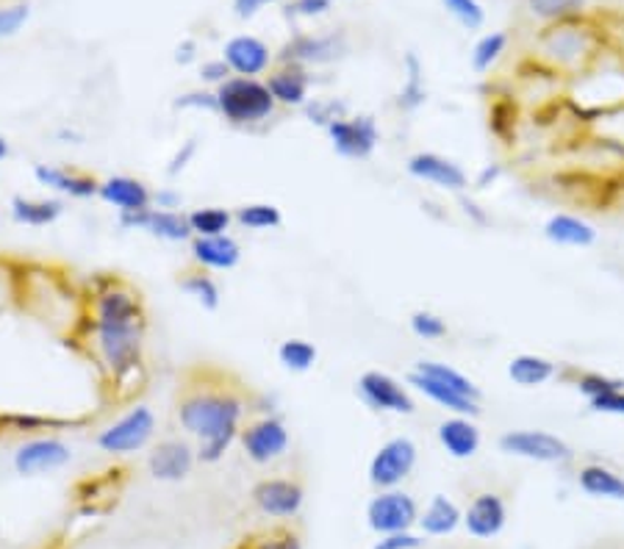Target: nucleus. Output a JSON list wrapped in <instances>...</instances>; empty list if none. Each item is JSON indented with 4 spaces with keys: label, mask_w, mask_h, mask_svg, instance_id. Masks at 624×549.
<instances>
[{
    "label": "nucleus",
    "mask_w": 624,
    "mask_h": 549,
    "mask_svg": "<svg viewBox=\"0 0 624 549\" xmlns=\"http://www.w3.org/2000/svg\"><path fill=\"white\" fill-rule=\"evenodd\" d=\"M458 203H461V212L467 214V219H472L478 228H486V225H491L489 212H486V208L480 206V203L475 200L472 195H467V192H464V195H458Z\"/></svg>",
    "instance_id": "obj_54"
},
{
    "label": "nucleus",
    "mask_w": 624,
    "mask_h": 549,
    "mask_svg": "<svg viewBox=\"0 0 624 549\" xmlns=\"http://www.w3.org/2000/svg\"><path fill=\"white\" fill-rule=\"evenodd\" d=\"M588 411L603 413V416H624V389H614V392L588 400Z\"/></svg>",
    "instance_id": "obj_51"
},
{
    "label": "nucleus",
    "mask_w": 624,
    "mask_h": 549,
    "mask_svg": "<svg viewBox=\"0 0 624 549\" xmlns=\"http://www.w3.org/2000/svg\"><path fill=\"white\" fill-rule=\"evenodd\" d=\"M250 502L255 511L275 522L298 519L305 506V489L298 478H261L250 489Z\"/></svg>",
    "instance_id": "obj_13"
},
{
    "label": "nucleus",
    "mask_w": 624,
    "mask_h": 549,
    "mask_svg": "<svg viewBox=\"0 0 624 549\" xmlns=\"http://www.w3.org/2000/svg\"><path fill=\"white\" fill-rule=\"evenodd\" d=\"M408 327H411L413 336L422 339V342H441V339L450 336V325H447L445 316L428 308L413 311V314L408 316Z\"/></svg>",
    "instance_id": "obj_44"
},
{
    "label": "nucleus",
    "mask_w": 624,
    "mask_h": 549,
    "mask_svg": "<svg viewBox=\"0 0 624 549\" xmlns=\"http://www.w3.org/2000/svg\"><path fill=\"white\" fill-rule=\"evenodd\" d=\"M406 383H408V386H411V392L422 394L425 400H430V403L439 405V409H445L447 413H456V416H475V419H478V413H480L478 400L464 398V394H458V392H452V389L441 386V383H436L433 378L422 375V372L411 370V372H408Z\"/></svg>",
    "instance_id": "obj_29"
},
{
    "label": "nucleus",
    "mask_w": 624,
    "mask_h": 549,
    "mask_svg": "<svg viewBox=\"0 0 624 549\" xmlns=\"http://www.w3.org/2000/svg\"><path fill=\"white\" fill-rule=\"evenodd\" d=\"M189 256L195 267L206 273H231L242 264V245L234 234L195 236L189 242Z\"/></svg>",
    "instance_id": "obj_21"
},
{
    "label": "nucleus",
    "mask_w": 624,
    "mask_h": 549,
    "mask_svg": "<svg viewBox=\"0 0 624 549\" xmlns=\"http://www.w3.org/2000/svg\"><path fill=\"white\" fill-rule=\"evenodd\" d=\"M510 37L505 31H489L472 45V53H469V65L478 76H486L497 67V61L508 53Z\"/></svg>",
    "instance_id": "obj_37"
},
{
    "label": "nucleus",
    "mask_w": 624,
    "mask_h": 549,
    "mask_svg": "<svg viewBox=\"0 0 624 549\" xmlns=\"http://www.w3.org/2000/svg\"><path fill=\"white\" fill-rule=\"evenodd\" d=\"M441 6L467 31H480L486 26V9L480 0H441Z\"/></svg>",
    "instance_id": "obj_45"
},
{
    "label": "nucleus",
    "mask_w": 624,
    "mask_h": 549,
    "mask_svg": "<svg viewBox=\"0 0 624 549\" xmlns=\"http://www.w3.org/2000/svg\"><path fill=\"white\" fill-rule=\"evenodd\" d=\"M84 311L72 331V347L98 370L115 400H128L145 386L147 308L139 288L115 273H98L81 288Z\"/></svg>",
    "instance_id": "obj_1"
},
{
    "label": "nucleus",
    "mask_w": 624,
    "mask_h": 549,
    "mask_svg": "<svg viewBox=\"0 0 624 549\" xmlns=\"http://www.w3.org/2000/svg\"><path fill=\"white\" fill-rule=\"evenodd\" d=\"M508 528V502L499 491H478L464 508V530L478 541H491Z\"/></svg>",
    "instance_id": "obj_18"
},
{
    "label": "nucleus",
    "mask_w": 624,
    "mask_h": 549,
    "mask_svg": "<svg viewBox=\"0 0 624 549\" xmlns=\"http://www.w3.org/2000/svg\"><path fill=\"white\" fill-rule=\"evenodd\" d=\"M117 225L123 231H139L167 245H186L195 239L186 212H164V208H145L134 214H117Z\"/></svg>",
    "instance_id": "obj_16"
},
{
    "label": "nucleus",
    "mask_w": 624,
    "mask_h": 549,
    "mask_svg": "<svg viewBox=\"0 0 624 549\" xmlns=\"http://www.w3.org/2000/svg\"><path fill=\"white\" fill-rule=\"evenodd\" d=\"M419 463V447L411 435H391L374 450L367 467V480L374 491L402 489Z\"/></svg>",
    "instance_id": "obj_7"
},
{
    "label": "nucleus",
    "mask_w": 624,
    "mask_h": 549,
    "mask_svg": "<svg viewBox=\"0 0 624 549\" xmlns=\"http://www.w3.org/2000/svg\"><path fill=\"white\" fill-rule=\"evenodd\" d=\"M333 153L348 161H367L380 147V126L372 115H348L328 128Z\"/></svg>",
    "instance_id": "obj_15"
},
{
    "label": "nucleus",
    "mask_w": 624,
    "mask_h": 549,
    "mask_svg": "<svg viewBox=\"0 0 624 549\" xmlns=\"http://www.w3.org/2000/svg\"><path fill=\"white\" fill-rule=\"evenodd\" d=\"M350 53V39L344 31L331 33H294L277 50V65H300L305 70L311 67H328L342 61Z\"/></svg>",
    "instance_id": "obj_9"
},
{
    "label": "nucleus",
    "mask_w": 624,
    "mask_h": 549,
    "mask_svg": "<svg viewBox=\"0 0 624 549\" xmlns=\"http://www.w3.org/2000/svg\"><path fill=\"white\" fill-rule=\"evenodd\" d=\"M316 361H320V350L309 339L294 336L281 342V347H277V364L292 375H305V372L314 370Z\"/></svg>",
    "instance_id": "obj_36"
},
{
    "label": "nucleus",
    "mask_w": 624,
    "mask_h": 549,
    "mask_svg": "<svg viewBox=\"0 0 624 549\" xmlns=\"http://www.w3.org/2000/svg\"><path fill=\"white\" fill-rule=\"evenodd\" d=\"M178 286L181 292L189 294L203 311H217L220 305H223V288H220L217 277L206 273V269H186V273L178 277Z\"/></svg>",
    "instance_id": "obj_34"
},
{
    "label": "nucleus",
    "mask_w": 624,
    "mask_h": 549,
    "mask_svg": "<svg viewBox=\"0 0 624 549\" xmlns=\"http://www.w3.org/2000/svg\"><path fill=\"white\" fill-rule=\"evenodd\" d=\"M184 206V195L173 186H162V189H153V208H164V212H181Z\"/></svg>",
    "instance_id": "obj_53"
},
{
    "label": "nucleus",
    "mask_w": 624,
    "mask_h": 549,
    "mask_svg": "<svg viewBox=\"0 0 624 549\" xmlns=\"http://www.w3.org/2000/svg\"><path fill=\"white\" fill-rule=\"evenodd\" d=\"M231 76H234V72H231L228 61H225L223 56H220V59H208L201 65V84L208 89L223 87Z\"/></svg>",
    "instance_id": "obj_50"
},
{
    "label": "nucleus",
    "mask_w": 624,
    "mask_h": 549,
    "mask_svg": "<svg viewBox=\"0 0 624 549\" xmlns=\"http://www.w3.org/2000/svg\"><path fill=\"white\" fill-rule=\"evenodd\" d=\"M0 435H3V430H0Z\"/></svg>",
    "instance_id": "obj_61"
},
{
    "label": "nucleus",
    "mask_w": 624,
    "mask_h": 549,
    "mask_svg": "<svg viewBox=\"0 0 624 549\" xmlns=\"http://www.w3.org/2000/svg\"><path fill=\"white\" fill-rule=\"evenodd\" d=\"M0 533H3V517H0Z\"/></svg>",
    "instance_id": "obj_60"
},
{
    "label": "nucleus",
    "mask_w": 624,
    "mask_h": 549,
    "mask_svg": "<svg viewBox=\"0 0 624 549\" xmlns=\"http://www.w3.org/2000/svg\"><path fill=\"white\" fill-rule=\"evenodd\" d=\"M92 422V416H56V413H37V411H3L0 413V430L3 433H20V435H39L53 433V430L65 428H84Z\"/></svg>",
    "instance_id": "obj_28"
},
{
    "label": "nucleus",
    "mask_w": 624,
    "mask_h": 549,
    "mask_svg": "<svg viewBox=\"0 0 624 549\" xmlns=\"http://www.w3.org/2000/svg\"><path fill=\"white\" fill-rule=\"evenodd\" d=\"M428 104V84H425V67L413 50L402 56V87L394 95V109L402 115H413Z\"/></svg>",
    "instance_id": "obj_31"
},
{
    "label": "nucleus",
    "mask_w": 624,
    "mask_h": 549,
    "mask_svg": "<svg viewBox=\"0 0 624 549\" xmlns=\"http://www.w3.org/2000/svg\"><path fill=\"white\" fill-rule=\"evenodd\" d=\"M156 430L158 419L150 405L134 403L128 411H123L115 422L106 424L104 430H98L95 447H98L104 455L111 458L134 455V452L150 450L153 439H156Z\"/></svg>",
    "instance_id": "obj_5"
},
{
    "label": "nucleus",
    "mask_w": 624,
    "mask_h": 549,
    "mask_svg": "<svg viewBox=\"0 0 624 549\" xmlns=\"http://www.w3.org/2000/svg\"><path fill=\"white\" fill-rule=\"evenodd\" d=\"M223 59L228 61L231 72L242 78H261L272 70L275 53L264 39L253 37V33H236L225 42Z\"/></svg>",
    "instance_id": "obj_20"
},
{
    "label": "nucleus",
    "mask_w": 624,
    "mask_h": 549,
    "mask_svg": "<svg viewBox=\"0 0 624 549\" xmlns=\"http://www.w3.org/2000/svg\"><path fill=\"white\" fill-rule=\"evenodd\" d=\"M266 87L275 98L277 109H300L311 100V70L300 65H275L266 72Z\"/></svg>",
    "instance_id": "obj_23"
},
{
    "label": "nucleus",
    "mask_w": 624,
    "mask_h": 549,
    "mask_svg": "<svg viewBox=\"0 0 624 549\" xmlns=\"http://www.w3.org/2000/svg\"><path fill=\"white\" fill-rule=\"evenodd\" d=\"M175 111H206V115H217V92L214 89H189V92L178 95L173 100Z\"/></svg>",
    "instance_id": "obj_46"
},
{
    "label": "nucleus",
    "mask_w": 624,
    "mask_h": 549,
    "mask_svg": "<svg viewBox=\"0 0 624 549\" xmlns=\"http://www.w3.org/2000/svg\"><path fill=\"white\" fill-rule=\"evenodd\" d=\"M197 150H201V141H197V137L181 141V145L175 147L173 156H169L167 167H164L167 178H178V175H184L186 169H189V164L197 158Z\"/></svg>",
    "instance_id": "obj_47"
},
{
    "label": "nucleus",
    "mask_w": 624,
    "mask_h": 549,
    "mask_svg": "<svg viewBox=\"0 0 624 549\" xmlns=\"http://www.w3.org/2000/svg\"><path fill=\"white\" fill-rule=\"evenodd\" d=\"M197 444L192 439L169 435V439L156 441L147 450V474L156 483H181L189 478L197 467Z\"/></svg>",
    "instance_id": "obj_14"
},
{
    "label": "nucleus",
    "mask_w": 624,
    "mask_h": 549,
    "mask_svg": "<svg viewBox=\"0 0 624 549\" xmlns=\"http://www.w3.org/2000/svg\"><path fill=\"white\" fill-rule=\"evenodd\" d=\"M195 59H197V42L195 39H184V42L175 48V61H178L181 67H186V65H192Z\"/></svg>",
    "instance_id": "obj_57"
},
{
    "label": "nucleus",
    "mask_w": 624,
    "mask_h": 549,
    "mask_svg": "<svg viewBox=\"0 0 624 549\" xmlns=\"http://www.w3.org/2000/svg\"><path fill=\"white\" fill-rule=\"evenodd\" d=\"M33 180L59 197L92 200V197H98L104 178L76 167H61V164H33Z\"/></svg>",
    "instance_id": "obj_19"
},
{
    "label": "nucleus",
    "mask_w": 624,
    "mask_h": 549,
    "mask_svg": "<svg viewBox=\"0 0 624 549\" xmlns=\"http://www.w3.org/2000/svg\"><path fill=\"white\" fill-rule=\"evenodd\" d=\"M192 225V234L195 236H220V234H231L234 228V212L223 206H201L186 212Z\"/></svg>",
    "instance_id": "obj_39"
},
{
    "label": "nucleus",
    "mask_w": 624,
    "mask_h": 549,
    "mask_svg": "<svg viewBox=\"0 0 624 549\" xmlns=\"http://www.w3.org/2000/svg\"><path fill=\"white\" fill-rule=\"evenodd\" d=\"M61 214H65L61 197L14 195L9 203V217L22 228H48V225L59 223Z\"/></svg>",
    "instance_id": "obj_30"
},
{
    "label": "nucleus",
    "mask_w": 624,
    "mask_h": 549,
    "mask_svg": "<svg viewBox=\"0 0 624 549\" xmlns=\"http://www.w3.org/2000/svg\"><path fill=\"white\" fill-rule=\"evenodd\" d=\"M508 378L514 386L519 389H538L547 386L549 381H555L560 372V366L553 359L538 353H519L508 361Z\"/></svg>",
    "instance_id": "obj_32"
},
{
    "label": "nucleus",
    "mask_w": 624,
    "mask_h": 549,
    "mask_svg": "<svg viewBox=\"0 0 624 549\" xmlns=\"http://www.w3.org/2000/svg\"><path fill=\"white\" fill-rule=\"evenodd\" d=\"M538 56L560 70H577L592 56L599 53L605 45L603 28L594 17H577V20L555 22L538 33Z\"/></svg>",
    "instance_id": "obj_3"
},
{
    "label": "nucleus",
    "mask_w": 624,
    "mask_h": 549,
    "mask_svg": "<svg viewBox=\"0 0 624 549\" xmlns=\"http://www.w3.org/2000/svg\"><path fill=\"white\" fill-rule=\"evenodd\" d=\"M406 173L411 175L413 180H419V184L436 186V189L450 192V195H464V192L469 189L467 169L458 161H452V158L433 150L411 153L406 161Z\"/></svg>",
    "instance_id": "obj_17"
},
{
    "label": "nucleus",
    "mask_w": 624,
    "mask_h": 549,
    "mask_svg": "<svg viewBox=\"0 0 624 549\" xmlns=\"http://www.w3.org/2000/svg\"><path fill=\"white\" fill-rule=\"evenodd\" d=\"M56 139L61 141V145H84V134L76 131V128H59L56 131Z\"/></svg>",
    "instance_id": "obj_58"
},
{
    "label": "nucleus",
    "mask_w": 624,
    "mask_h": 549,
    "mask_svg": "<svg viewBox=\"0 0 624 549\" xmlns=\"http://www.w3.org/2000/svg\"><path fill=\"white\" fill-rule=\"evenodd\" d=\"M253 400L225 372L197 366L184 375L175 398V419L186 439L197 444V461L214 467L240 441Z\"/></svg>",
    "instance_id": "obj_2"
},
{
    "label": "nucleus",
    "mask_w": 624,
    "mask_h": 549,
    "mask_svg": "<svg viewBox=\"0 0 624 549\" xmlns=\"http://www.w3.org/2000/svg\"><path fill=\"white\" fill-rule=\"evenodd\" d=\"M240 447L245 458L255 467H270L281 461L292 447V430L277 413H259L247 419L240 433Z\"/></svg>",
    "instance_id": "obj_8"
},
{
    "label": "nucleus",
    "mask_w": 624,
    "mask_h": 549,
    "mask_svg": "<svg viewBox=\"0 0 624 549\" xmlns=\"http://www.w3.org/2000/svg\"><path fill=\"white\" fill-rule=\"evenodd\" d=\"M272 3H281V0H234V14L240 20H250V17H255L261 9Z\"/></svg>",
    "instance_id": "obj_56"
},
{
    "label": "nucleus",
    "mask_w": 624,
    "mask_h": 549,
    "mask_svg": "<svg viewBox=\"0 0 624 549\" xmlns=\"http://www.w3.org/2000/svg\"><path fill=\"white\" fill-rule=\"evenodd\" d=\"M419 511H422V508L417 506V500H413L406 489H386L374 491L370 497L364 519L367 528H370L374 536L406 533V530H417Z\"/></svg>",
    "instance_id": "obj_11"
},
{
    "label": "nucleus",
    "mask_w": 624,
    "mask_h": 549,
    "mask_svg": "<svg viewBox=\"0 0 624 549\" xmlns=\"http://www.w3.org/2000/svg\"><path fill=\"white\" fill-rule=\"evenodd\" d=\"M348 115H350V106L348 100L342 98H311L309 104L303 106L305 120H309L311 126L322 128V131H328L333 122L344 120Z\"/></svg>",
    "instance_id": "obj_42"
},
{
    "label": "nucleus",
    "mask_w": 624,
    "mask_h": 549,
    "mask_svg": "<svg viewBox=\"0 0 624 549\" xmlns=\"http://www.w3.org/2000/svg\"><path fill=\"white\" fill-rule=\"evenodd\" d=\"M331 6H333V0H289L286 14L311 20V17L328 14V11H331Z\"/></svg>",
    "instance_id": "obj_52"
},
{
    "label": "nucleus",
    "mask_w": 624,
    "mask_h": 549,
    "mask_svg": "<svg viewBox=\"0 0 624 549\" xmlns=\"http://www.w3.org/2000/svg\"><path fill=\"white\" fill-rule=\"evenodd\" d=\"M413 370L422 372V375H428V378H433L436 383H441V386H447V389H452V392L464 394V398L478 400V403L484 400V392H480L478 383H475L469 375H464L461 370H456V366L445 364V361L422 359V361H417V364H413Z\"/></svg>",
    "instance_id": "obj_33"
},
{
    "label": "nucleus",
    "mask_w": 624,
    "mask_h": 549,
    "mask_svg": "<svg viewBox=\"0 0 624 549\" xmlns=\"http://www.w3.org/2000/svg\"><path fill=\"white\" fill-rule=\"evenodd\" d=\"M525 9L533 20L555 26V22L586 17L588 0H525Z\"/></svg>",
    "instance_id": "obj_35"
},
{
    "label": "nucleus",
    "mask_w": 624,
    "mask_h": 549,
    "mask_svg": "<svg viewBox=\"0 0 624 549\" xmlns=\"http://www.w3.org/2000/svg\"><path fill=\"white\" fill-rule=\"evenodd\" d=\"M11 156V147H9V139L0 137V161H6V158Z\"/></svg>",
    "instance_id": "obj_59"
},
{
    "label": "nucleus",
    "mask_w": 624,
    "mask_h": 549,
    "mask_svg": "<svg viewBox=\"0 0 624 549\" xmlns=\"http://www.w3.org/2000/svg\"><path fill=\"white\" fill-rule=\"evenodd\" d=\"M464 528V508L452 497L433 494L428 506L419 511L417 530L425 539H447Z\"/></svg>",
    "instance_id": "obj_27"
},
{
    "label": "nucleus",
    "mask_w": 624,
    "mask_h": 549,
    "mask_svg": "<svg viewBox=\"0 0 624 549\" xmlns=\"http://www.w3.org/2000/svg\"><path fill=\"white\" fill-rule=\"evenodd\" d=\"M217 92V117L231 128H259L275 117L277 104L264 78L231 76Z\"/></svg>",
    "instance_id": "obj_4"
},
{
    "label": "nucleus",
    "mask_w": 624,
    "mask_h": 549,
    "mask_svg": "<svg viewBox=\"0 0 624 549\" xmlns=\"http://www.w3.org/2000/svg\"><path fill=\"white\" fill-rule=\"evenodd\" d=\"M28 17H31L28 3H14V6H6V9H0V39L14 37V33L26 26Z\"/></svg>",
    "instance_id": "obj_49"
},
{
    "label": "nucleus",
    "mask_w": 624,
    "mask_h": 549,
    "mask_svg": "<svg viewBox=\"0 0 624 549\" xmlns=\"http://www.w3.org/2000/svg\"><path fill=\"white\" fill-rule=\"evenodd\" d=\"M575 483L588 500L624 502V474L603 461H586L577 467Z\"/></svg>",
    "instance_id": "obj_26"
},
{
    "label": "nucleus",
    "mask_w": 624,
    "mask_h": 549,
    "mask_svg": "<svg viewBox=\"0 0 624 549\" xmlns=\"http://www.w3.org/2000/svg\"><path fill=\"white\" fill-rule=\"evenodd\" d=\"M231 549H305V547L298 530L286 528V525H275V528L261 530V533L245 536L240 545H234Z\"/></svg>",
    "instance_id": "obj_40"
},
{
    "label": "nucleus",
    "mask_w": 624,
    "mask_h": 549,
    "mask_svg": "<svg viewBox=\"0 0 624 549\" xmlns=\"http://www.w3.org/2000/svg\"><path fill=\"white\" fill-rule=\"evenodd\" d=\"M499 178H503V164H497V161L484 164V167L478 169V175H475L472 186L478 192H489L491 186L499 184Z\"/></svg>",
    "instance_id": "obj_55"
},
{
    "label": "nucleus",
    "mask_w": 624,
    "mask_h": 549,
    "mask_svg": "<svg viewBox=\"0 0 624 549\" xmlns=\"http://www.w3.org/2000/svg\"><path fill=\"white\" fill-rule=\"evenodd\" d=\"M497 450L508 458L542 463V467H566L575 461V447L549 430H505L497 439Z\"/></svg>",
    "instance_id": "obj_6"
},
{
    "label": "nucleus",
    "mask_w": 624,
    "mask_h": 549,
    "mask_svg": "<svg viewBox=\"0 0 624 549\" xmlns=\"http://www.w3.org/2000/svg\"><path fill=\"white\" fill-rule=\"evenodd\" d=\"M98 200L115 208L117 214L145 212V208L153 206V189L142 178H134V175H109V178L100 180Z\"/></svg>",
    "instance_id": "obj_24"
},
{
    "label": "nucleus",
    "mask_w": 624,
    "mask_h": 549,
    "mask_svg": "<svg viewBox=\"0 0 624 549\" xmlns=\"http://www.w3.org/2000/svg\"><path fill=\"white\" fill-rule=\"evenodd\" d=\"M234 223L242 231H277L283 225V214L275 203H245L234 208Z\"/></svg>",
    "instance_id": "obj_38"
},
{
    "label": "nucleus",
    "mask_w": 624,
    "mask_h": 549,
    "mask_svg": "<svg viewBox=\"0 0 624 549\" xmlns=\"http://www.w3.org/2000/svg\"><path fill=\"white\" fill-rule=\"evenodd\" d=\"M361 403L374 413H391V416H411L417 411L411 386L400 378L380 370H367L355 383Z\"/></svg>",
    "instance_id": "obj_12"
},
{
    "label": "nucleus",
    "mask_w": 624,
    "mask_h": 549,
    "mask_svg": "<svg viewBox=\"0 0 624 549\" xmlns=\"http://www.w3.org/2000/svg\"><path fill=\"white\" fill-rule=\"evenodd\" d=\"M425 547H428V539H425L419 530L378 536V541L372 545V549H425Z\"/></svg>",
    "instance_id": "obj_48"
},
{
    "label": "nucleus",
    "mask_w": 624,
    "mask_h": 549,
    "mask_svg": "<svg viewBox=\"0 0 624 549\" xmlns=\"http://www.w3.org/2000/svg\"><path fill=\"white\" fill-rule=\"evenodd\" d=\"M72 447L56 433L28 435L11 455V467L20 478H45L70 467Z\"/></svg>",
    "instance_id": "obj_10"
},
{
    "label": "nucleus",
    "mask_w": 624,
    "mask_h": 549,
    "mask_svg": "<svg viewBox=\"0 0 624 549\" xmlns=\"http://www.w3.org/2000/svg\"><path fill=\"white\" fill-rule=\"evenodd\" d=\"M566 375L572 378V386H575L577 394H583L588 400L599 398L605 392H614V389H624L622 378L605 375V372L597 370H566Z\"/></svg>",
    "instance_id": "obj_41"
},
{
    "label": "nucleus",
    "mask_w": 624,
    "mask_h": 549,
    "mask_svg": "<svg viewBox=\"0 0 624 549\" xmlns=\"http://www.w3.org/2000/svg\"><path fill=\"white\" fill-rule=\"evenodd\" d=\"M489 131L499 145H510L516 137V106L508 98H495L489 106Z\"/></svg>",
    "instance_id": "obj_43"
},
{
    "label": "nucleus",
    "mask_w": 624,
    "mask_h": 549,
    "mask_svg": "<svg viewBox=\"0 0 624 549\" xmlns=\"http://www.w3.org/2000/svg\"><path fill=\"white\" fill-rule=\"evenodd\" d=\"M544 239L555 247H572V251H586V247L597 245L599 234L586 217L569 212L549 214L547 223L542 228Z\"/></svg>",
    "instance_id": "obj_25"
},
{
    "label": "nucleus",
    "mask_w": 624,
    "mask_h": 549,
    "mask_svg": "<svg viewBox=\"0 0 624 549\" xmlns=\"http://www.w3.org/2000/svg\"><path fill=\"white\" fill-rule=\"evenodd\" d=\"M436 441L452 461H469L484 447V433H480L475 416H456L447 413L436 428Z\"/></svg>",
    "instance_id": "obj_22"
}]
</instances>
